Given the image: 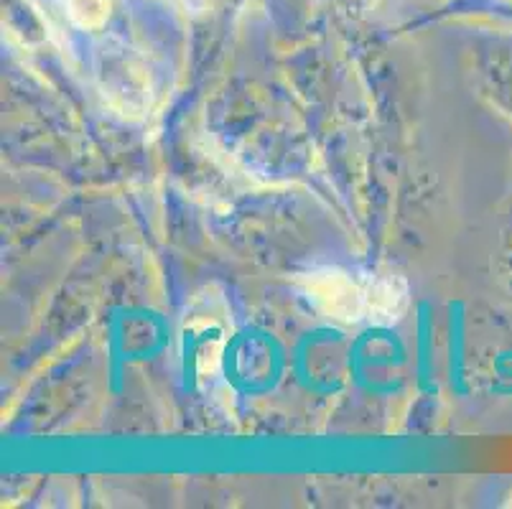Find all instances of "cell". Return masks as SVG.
Returning a JSON list of instances; mask_svg holds the SVG:
<instances>
[{
  "label": "cell",
  "instance_id": "6da1fadb",
  "mask_svg": "<svg viewBox=\"0 0 512 509\" xmlns=\"http://www.w3.org/2000/svg\"><path fill=\"white\" fill-rule=\"evenodd\" d=\"M304 291L321 314L342 324H355L367 316L365 288L337 268L311 270L304 275Z\"/></svg>",
  "mask_w": 512,
  "mask_h": 509
},
{
  "label": "cell",
  "instance_id": "7a4b0ae2",
  "mask_svg": "<svg viewBox=\"0 0 512 509\" xmlns=\"http://www.w3.org/2000/svg\"><path fill=\"white\" fill-rule=\"evenodd\" d=\"M367 298V316H375L377 321L390 324V321L400 319V314L408 306V286L406 280L395 273L377 275L370 280V286L365 288Z\"/></svg>",
  "mask_w": 512,
  "mask_h": 509
},
{
  "label": "cell",
  "instance_id": "3957f363",
  "mask_svg": "<svg viewBox=\"0 0 512 509\" xmlns=\"http://www.w3.org/2000/svg\"><path fill=\"white\" fill-rule=\"evenodd\" d=\"M110 3L107 0H69V13L82 28H97L105 23Z\"/></svg>",
  "mask_w": 512,
  "mask_h": 509
}]
</instances>
